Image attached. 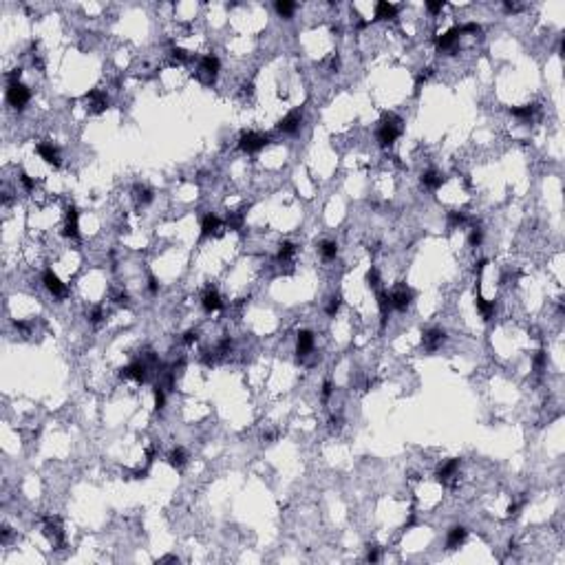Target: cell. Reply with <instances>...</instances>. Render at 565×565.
<instances>
[{"mask_svg":"<svg viewBox=\"0 0 565 565\" xmlns=\"http://www.w3.org/2000/svg\"><path fill=\"white\" fill-rule=\"evenodd\" d=\"M380 558V554H378V548H371L369 550V554H367V561H371V563H375Z\"/></svg>","mask_w":565,"mask_h":565,"instance_id":"cell-41","label":"cell"},{"mask_svg":"<svg viewBox=\"0 0 565 565\" xmlns=\"http://www.w3.org/2000/svg\"><path fill=\"white\" fill-rule=\"evenodd\" d=\"M38 155L47 163H51L53 168L60 166V153H58V148L53 144H38Z\"/></svg>","mask_w":565,"mask_h":565,"instance_id":"cell-11","label":"cell"},{"mask_svg":"<svg viewBox=\"0 0 565 565\" xmlns=\"http://www.w3.org/2000/svg\"><path fill=\"white\" fill-rule=\"evenodd\" d=\"M340 305H342V298H340V296L336 294V296H331L329 298V302H327V316H336L338 314V309H340Z\"/></svg>","mask_w":565,"mask_h":565,"instance_id":"cell-30","label":"cell"},{"mask_svg":"<svg viewBox=\"0 0 565 565\" xmlns=\"http://www.w3.org/2000/svg\"><path fill=\"white\" fill-rule=\"evenodd\" d=\"M42 281H45V287H47L49 291H51V294L56 296V298H64V296L69 294L66 285H64L62 281H60V278H58L56 274H53L51 270H47L45 274H42Z\"/></svg>","mask_w":565,"mask_h":565,"instance_id":"cell-5","label":"cell"},{"mask_svg":"<svg viewBox=\"0 0 565 565\" xmlns=\"http://www.w3.org/2000/svg\"><path fill=\"white\" fill-rule=\"evenodd\" d=\"M378 309H380V325L386 327L388 312H391V296L386 291H378Z\"/></svg>","mask_w":565,"mask_h":565,"instance_id":"cell-15","label":"cell"},{"mask_svg":"<svg viewBox=\"0 0 565 565\" xmlns=\"http://www.w3.org/2000/svg\"><path fill=\"white\" fill-rule=\"evenodd\" d=\"M294 254H296V245L291 241H285L281 245V250H278V260H283V263H285V260H289Z\"/></svg>","mask_w":565,"mask_h":565,"instance_id":"cell-27","label":"cell"},{"mask_svg":"<svg viewBox=\"0 0 565 565\" xmlns=\"http://www.w3.org/2000/svg\"><path fill=\"white\" fill-rule=\"evenodd\" d=\"M331 391H333V386H331V382H325L323 384V400H327L331 396Z\"/></svg>","mask_w":565,"mask_h":565,"instance_id":"cell-42","label":"cell"},{"mask_svg":"<svg viewBox=\"0 0 565 565\" xmlns=\"http://www.w3.org/2000/svg\"><path fill=\"white\" fill-rule=\"evenodd\" d=\"M276 11H278V16H283V18H291V14L296 11V5L289 3V0H278Z\"/></svg>","mask_w":565,"mask_h":565,"instance_id":"cell-26","label":"cell"},{"mask_svg":"<svg viewBox=\"0 0 565 565\" xmlns=\"http://www.w3.org/2000/svg\"><path fill=\"white\" fill-rule=\"evenodd\" d=\"M197 336H199V333L194 331V329L186 331V333H184V342H186V344H192V342H197Z\"/></svg>","mask_w":565,"mask_h":565,"instance_id":"cell-38","label":"cell"},{"mask_svg":"<svg viewBox=\"0 0 565 565\" xmlns=\"http://www.w3.org/2000/svg\"><path fill=\"white\" fill-rule=\"evenodd\" d=\"M422 184L428 188V190H437L442 184H444V177H442L440 172H435V170H426V172L422 175Z\"/></svg>","mask_w":565,"mask_h":565,"instance_id":"cell-19","label":"cell"},{"mask_svg":"<svg viewBox=\"0 0 565 565\" xmlns=\"http://www.w3.org/2000/svg\"><path fill=\"white\" fill-rule=\"evenodd\" d=\"M86 100H89V106H91L93 113H102V111H106V106H108V100L102 91H91V93L86 95Z\"/></svg>","mask_w":565,"mask_h":565,"instance_id":"cell-12","label":"cell"},{"mask_svg":"<svg viewBox=\"0 0 565 565\" xmlns=\"http://www.w3.org/2000/svg\"><path fill=\"white\" fill-rule=\"evenodd\" d=\"M148 289H150V294H157V291H159V283H157L155 276L148 278Z\"/></svg>","mask_w":565,"mask_h":565,"instance_id":"cell-40","label":"cell"},{"mask_svg":"<svg viewBox=\"0 0 565 565\" xmlns=\"http://www.w3.org/2000/svg\"><path fill=\"white\" fill-rule=\"evenodd\" d=\"M29 100H31V91H29L27 86H22L20 82H18V84H9V86H7V102H9V106L22 111V108L27 106Z\"/></svg>","mask_w":565,"mask_h":565,"instance_id":"cell-3","label":"cell"},{"mask_svg":"<svg viewBox=\"0 0 565 565\" xmlns=\"http://www.w3.org/2000/svg\"><path fill=\"white\" fill-rule=\"evenodd\" d=\"M64 236H66V239H77V236H80V228H77V208H75V205H69V210H66Z\"/></svg>","mask_w":565,"mask_h":565,"instance_id":"cell-8","label":"cell"},{"mask_svg":"<svg viewBox=\"0 0 565 565\" xmlns=\"http://www.w3.org/2000/svg\"><path fill=\"white\" fill-rule=\"evenodd\" d=\"M135 197H137L139 203L146 205V203L153 201V190H150V188H146V186H137L135 188Z\"/></svg>","mask_w":565,"mask_h":565,"instance_id":"cell-28","label":"cell"},{"mask_svg":"<svg viewBox=\"0 0 565 565\" xmlns=\"http://www.w3.org/2000/svg\"><path fill=\"white\" fill-rule=\"evenodd\" d=\"M20 184H22L24 188H27V190H33V188H35V181H33L31 177H29L27 172H20Z\"/></svg>","mask_w":565,"mask_h":565,"instance_id":"cell-36","label":"cell"},{"mask_svg":"<svg viewBox=\"0 0 565 565\" xmlns=\"http://www.w3.org/2000/svg\"><path fill=\"white\" fill-rule=\"evenodd\" d=\"M168 461H170V466H172V468L181 470L186 466V451H184V448H175V451L170 453Z\"/></svg>","mask_w":565,"mask_h":565,"instance_id":"cell-23","label":"cell"},{"mask_svg":"<svg viewBox=\"0 0 565 565\" xmlns=\"http://www.w3.org/2000/svg\"><path fill=\"white\" fill-rule=\"evenodd\" d=\"M545 358H548V354H545V351H537V356H534V369H543V364H545Z\"/></svg>","mask_w":565,"mask_h":565,"instance_id":"cell-35","label":"cell"},{"mask_svg":"<svg viewBox=\"0 0 565 565\" xmlns=\"http://www.w3.org/2000/svg\"><path fill=\"white\" fill-rule=\"evenodd\" d=\"M482 241H484V230L472 228V230H470V236H468V243H470L472 247H479V245H482Z\"/></svg>","mask_w":565,"mask_h":565,"instance_id":"cell-32","label":"cell"},{"mask_svg":"<svg viewBox=\"0 0 565 565\" xmlns=\"http://www.w3.org/2000/svg\"><path fill=\"white\" fill-rule=\"evenodd\" d=\"M270 144V137L263 135V133H243L241 139H239V146L243 153H258L260 148H265V146Z\"/></svg>","mask_w":565,"mask_h":565,"instance_id":"cell-2","label":"cell"},{"mask_svg":"<svg viewBox=\"0 0 565 565\" xmlns=\"http://www.w3.org/2000/svg\"><path fill=\"white\" fill-rule=\"evenodd\" d=\"M219 230H221V219H219L216 214H205L203 223H201V236L216 234Z\"/></svg>","mask_w":565,"mask_h":565,"instance_id":"cell-16","label":"cell"},{"mask_svg":"<svg viewBox=\"0 0 565 565\" xmlns=\"http://www.w3.org/2000/svg\"><path fill=\"white\" fill-rule=\"evenodd\" d=\"M102 318H104V312H102V307H93L91 309V314H89V320L93 325H97V323H102Z\"/></svg>","mask_w":565,"mask_h":565,"instance_id":"cell-33","label":"cell"},{"mask_svg":"<svg viewBox=\"0 0 565 565\" xmlns=\"http://www.w3.org/2000/svg\"><path fill=\"white\" fill-rule=\"evenodd\" d=\"M219 66H221V62H219V58L212 56V53H210V56L201 58V62H199V73H203V75H205V84L214 82V77L219 73Z\"/></svg>","mask_w":565,"mask_h":565,"instance_id":"cell-4","label":"cell"},{"mask_svg":"<svg viewBox=\"0 0 565 565\" xmlns=\"http://www.w3.org/2000/svg\"><path fill=\"white\" fill-rule=\"evenodd\" d=\"M459 35H461L459 27H455V29H451V31H446L444 35H442V38H437V49H440V51H446V49H451L453 42L457 40Z\"/></svg>","mask_w":565,"mask_h":565,"instance_id":"cell-20","label":"cell"},{"mask_svg":"<svg viewBox=\"0 0 565 565\" xmlns=\"http://www.w3.org/2000/svg\"><path fill=\"white\" fill-rule=\"evenodd\" d=\"M314 347V333L312 331H300L298 333V344H296V351H298V356H305L309 354Z\"/></svg>","mask_w":565,"mask_h":565,"instance_id":"cell-18","label":"cell"},{"mask_svg":"<svg viewBox=\"0 0 565 565\" xmlns=\"http://www.w3.org/2000/svg\"><path fill=\"white\" fill-rule=\"evenodd\" d=\"M426 9L430 11V14H437V11L444 9V3H442V0L440 3H426Z\"/></svg>","mask_w":565,"mask_h":565,"instance_id":"cell-39","label":"cell"},{"mask_svg":"<svg viewBox=\"0 0 565 565\" xmlns=\"http://www.w3.org/2000/svg\"><path fill=\"white\" fill-rule=\"evenodd\" d=\"M228 226H230V230H241V226H243V216L241 214H232L228 219Z\"/></svg>","mask_w":565,"mask_h":565,"instance_id":"cell-34","label":"cell"},{"mask_svg":"<svg viewBox=\"0 0 565 565\" xmlns=\"http://www.w3.org/2000/svg\"><path fill=\"white\" fill-rule=\"evenodd\" d=\"M466 537H468V530H466L464 526H455L448 530V537H446V548L448 550H455L459 548V545H464Z\"/></svg>","mask_w":565,"mask_h":565,"instance_id":"cell-9","label":"cell"},{"mask_svg":"<svg viewBox=\"0 0 565 565\" xmlns=\"http://www.w3.org/2000/svg\"><path fill=\"white\" fill-rule=\"evenodd\" d=\"M459 468V459H451V461H446L444 466H442L440 470H437V479H440V482H448V479H451L453 475H455V470Z\"/></svg>","mask_w":565,"mask_h":565,"instance_id":"cell-21","label":"cell"},{"mask_svg":"<svg viewBox=\"0 0 565 565\" xmlns=\"http://www.w3.org/2000/svg\"><path fill=\"white\" fill-rule=\"evenodd\" d=\"M320 254H323V258H325V260L336 258V256H338V245H336L333 241H325L323 245H320Z\"/></svg>","mask_w":565,"mask_h":565,"instance_id":"cell-25","label":"cell"},{"mask_svg":"<svg viewBox=\"0 0 565 565\" xmlns=\"http://www.w3.org/2000/svg\"><path fill=\"white\" fill-rule=\"evenodd\" d=\"M400 124H402V119L396 117L393 113H388V115L382 117L380 128H378V142H380L382 148L391 146L400 137V133H402V126H400Z\"/></svg>","mask_w":565,"mask_h":565,"instance_id":"cell-1","label":"cell"},{"mask_svg":"<svg viewBox=\"0 0 565 565\" xmlns=\"http://www.w3.org/2000/svg\"><path fill=\"white\" fill-rule=\"evenodd\" d=\"M477 309H479V314H482L484 320H490L495 316V312H497V305H495V300L477 298Z\"/></svg>","mask_w":565,"mask_h":565,"instance_id":"cell-22","label":"cell"},{"mask_svg":"<svg viewBox=\"0 0 565 565\" xmlns=\"http://www.w3.org/2000/svg\"><path fill=\"white\" fill-rule=\"evenodd\" d=\"M388 296H391V307L400 309V312H404V309L411 305V300H413V291L409 287H404V285H402V287H398L393 294H388Z\"/></svg>","mask_w":565,"mask_h":565,"instance_id":"cell-7","label":"cell"},{"mask_svg":"<svg viewBox=\"0 0 565 565\" xmlns=\"http://www.w3.org/2000/svg\"><path fill=\"white\" fill-rule=\"evenodd\" d=\"M375 16L380 18V20H393V18L398 16V7L391 3H386V0H382V3L375 5Z\"/></svg>","mask_w":565,"mask_h":565,"instance_id":"cell-17","label":"cell"},{"mask_svg":"<svg viewBox=\"0 0 565 565\" xmlns=\"http://www.w3.org/2000/svg\"><path fill=\"white\" fill-rule=\"evenodd\" d=\"M444 340H446V333L442 329H428L426 333H424V347H426L428 351H435L444 344Z\"/></svg>","mask_w":565,"mask_h":565,"instance_id":"cell-10","label":"cell"},{"mask_svg":"<svg viewBox=\"0 0 565 565\" xmlns=\"http://www.w3.org/2000/svg\"><path fill=\"white\" fill-rule=\"evenodd\" d=\"M448 219H451L453 226H461V223H466V216L461 214V212H451V214H448Z\"/></svg>","mask_w":565,"mask_h":565,"instance_id":"cell-37","label":"cell"},{"mask_svg":"<svg viewBox=\"0 0 565 565\" xmlns=\"http://www.w3.org/2000/svg\"><path fill=\"white\" fill-rule=\"evenodd\" d=\"M201 302H203L205 312H219V309L223 307V300H221V296H219L216 289H208V291H205Z\"/></svg>","mask_w":565,"mask_h":565,"instance_id":"cell-14","label":"cell"},{"mask_svg":"<svg viewBox=\"0 0 565 565\" xmlns=\"http://www.w3.org/2000/svg\"><path fill=\"white\" fill-rule=\"evenodd\" d=\"M300 124H302V115H300V111H291L287 117H283L281 121H278L276 128L281 131V133H287V135H294V133H298Z\"/></svg>","mask_w":565,"mask_h":565,"instance_id":"cell-6","label":"cell"},{"mask_svg":"<svg viewBox=\"0 0 565 565\" xmlns=\"http://www.w3.org/2000/svg\"><path fill=\"white\" fill-rule=\"evenodd\" d=\"M367 285L371 289H378L380 287V274H378V270H375V267H371V270L367 272Z\"/></svg>","mask_w":565,"mask_h":565,"instance_id":"cell-31","label":"cell"},{"mask_svg":"<svg viewBox=\"0 0 565 565\" xmlns=\"http://www.w3.org/2000/svg\"><path fill=\"white\" fill-rule=\"evenodd\" d=\"M163 406H166V391H163V386L157 384L155 386V409L163 411Z\"/></svg>","mask_w":565,"mask_h":565,"instance_id":"cell-29","label":"cell"},{"mask_svg":"<svg viewBox=\"0 0 565 565\" xmlns=\"http://www.w3.org/2000/svg\"><path fill=\"white\" fill-rule=\"evenodd\" d=\"M121 378H133L137 382H144L146 378V364L144 362H133L128 367L121 369Z\"/></svg>","mask_w":565,"mask_h":565,"instance_id":"cell-13","label":"cell"},{"mask_svg":"<svg viewBox=\"0 0 565 565\" xmlns=\"http://www.w3.org/2000/svg\"><path fill=\"white\" fill-rule=\"evenodd\" d=\"M506 9L508 11H519V5L517 3H506Z\"/></svg>","mask_w":565,"mask_h":565,"instance_id":"cell-43","label":"cell"},{"mask_svg":"<svg viewBox=\"0 0 565 565\" xmlns=\"http://www.w3.org/2000/svg\"><path fill=\"white\" fill-rule=\"evenodd\" d=\"M537 111H539V106H537V104H528V106H519V108H510V113H512L514 117H519V119H530Z\"/></svg>","mask_w":565,"mask_h":565,"instance_id":"cell-24","label":"cell"}]
</instances>
